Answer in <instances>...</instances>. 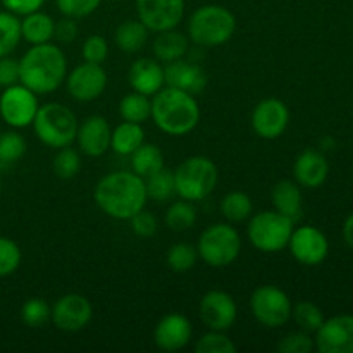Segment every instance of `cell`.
Here are the masks:
<instances>
[{
	"instance_id": "6da1fadb",
	"label": "cell",
	"mask_w": 353,
	"mask_h": 353,
	"mask_svg": "<svg viewBox=\"0 0 353 353\" xmlns=\"http://www.w3.org/2000/svg\"><path fill=\"white\" fill-rule=\"evenodd\" d=\"M97 207L117 221H130L147 203L145 179L137 172L116 171L103 176L93 190Z\"/></svg>"
},
{
	"instance_id": "7a4b0ae2",
	"label": "cell",
	"mask_w": 353,
	"mask_h": 353,
	"mask_svg": "<svg viewBox=\"0 0 353 353\" xmlns=\"http://www.w3.org/2000/svg\"><path fill=\"white\" fill-rule=\"evenodd\" d=\"M68 76L65 54L52 41L31 45L19 59V83L37 95H48L61 88Z\"/></svg>"
},
{
	"instance_id": "3957f363",
	"label": "cell",
	"mask_w": 353,
	"mask_h": 353,
	"mask_svg": "<svg viewBox=\"0 0 353 353\" xmlns=\"http://www.w3.org/2000/svg\"><path fill=\"white\" fill-rule=\"evenodd\" d=\"M150 119L169 137H186L199 126L200 105L195 95L164 86L152 97Z\"/></svg>"
},
{
	"instance_id": "277c9868",
	"label": "cell",
	"mask_w": 353,
	"mask_h": 353,
	"mask_svg": "<svg viewBox=\"0 0 353 353\" xmlns=\"http://www.w3.org/2000/svg\"><path fill=\"white\" fill-rule=\"evenodd\" d=\"M236 31V17L224 6L207 3L193 10L188 21V37L200 47H219Z\"/></svg>"
},
{
	"instance_id": "5b68a950",
	"label": "cell",
	"mask_w": 353,
	"mask_h": 353,
	"mask_svg": "<svg viewBox=\"0 0 353 353\" xmlns=\"http://www.w3.org/2000/svg\"><path fill=\"white\" fill-rule=\"evenodd\" d=\"M176 195L188 202H202L216 190L219 169L212 159L193 155L185 159L174 171Z\"/></svg>"
},
{
	"instance_id": "8992f818",
	"label": "cell",
	"mask_w": 353,
	"mask_h": 353,
	"mask_svg": "<svg viewBox=\"0 0 353 353\" xmlns=\"http://www.w3.org/2000/svg\"><path fill=\"white\" fill-rule=\"evenodd\" d=\"M31 126L41 143L59 150L74 143L79 123L69 107L59 102H48L38 107Z\"/></svg>"
},
{
	"instance_id": "52a82bcc",
	"label": "cell",
	"mask_w": 353,
	"mask_h": 353,
	"mask_svg": "<svg viewBox=\"0 0 353 353\" xmlns=\"http://www.w3.org/2000/svg\"><path fill=\"white\" fill-rule=\"evenodd\" d=\"M295 223L278 210H262L250 216L247 228V236L252 247L264 254H278L288 248L290 236Z\"/></svg>"
},
{
	"instance_id": "ba28073f",
	"label": "cell",
	"mask_w": 353,
	"mask_h": 353,
	"mask_svg": "<svg viewBox=\"0 0 353 353\" xmlns=\"http://www.w3.org/2000/svg\"><path fill=\"white\" fill-rule=\"evenodd\" d=\"M199 259L210 268H228L241 254V236L231 223H216L205 228L196 241Z\"/></svg>"
},
{
	"instance_id": "9c48e42d",
	"label": "cell",
	"mask_w": 353,
	"mask_h": 353,
	"mask_svg": "<svg viewBox=\"0 0 353 353\" xmlns=\"http://www.w3.org/2000/svg\"><path fill=\"white\" fill-rule=\"evenodd\" d=\"M293 303L288 293L276 285H262L250 296V310L254 319L269 330L283 327L292 319Z\"/></svg>"
},
{
	"instance_id": "30bf717a",
	"label": "cell",
	"mask_w": 353,
	"mask_h": 353,
	"mask_svg": "<svg viewBox=\"0 0 353 353\" xmlns=\"http://www.w3.org/2000/svg\"><path fill=\"white\" fill-rule=\"evenodd\" d=\"M38 95L21 83L3 88L0 95V116L10 128H28L38 112Z\"/></svg>"
},
{
	"instance_id": "8fae6325",
	"label": "cell",
	"mask_w": 353,
	"mask_h": 353,
	"mask_svg": "<svg viewBox=\"0 0 353 353\" xmlns=\"http://www.w3.org/2000/svg\"><path fill=\"white\" fill-rule=\"evenodd\" d=\"M288 250L299 264L312 268V265L323 264L327 259L330 240L319 228L303 224V226L293 228V233L288 241Z\"/></svg>"
},
{
	"instance_id": "7c38bea8",
	"label": "cell",
	"mask_w": 353,
	"mask_h": 353,
	"mask_svg": "<svg viewBox=\"0 0 353 353\" xmlns=\"http://www.w3.org/2000/svg\"><path fill=\"white\" fill-rule=\"evenodd\" d=\"M93 317V307L85 295L65 293L52 305L50 321L64 333H78L85 330Z\"/></svg>"
},
{
	"instance_id": "4fadbf2b",
	"label": "cell",
	"mask_w": 353,
	"mask_h": 353,
	"mask_svg": "<svg viewBox=\"0 0 353 353\" xmlns=\"http://www.w3.org/2000/svg\"><path fill=\"white\" fill-rule=\"evenodd\" d=\"M107 83H109V78L102 64H92V62H83L76 65L65 76V88L76 102L97 100L105 92Z\"/></svg>"
},
{
	"instance_id": "5bb4252c",
	"label": "cell",
	"mask_w": 353,
	"mask_h": 353,
	"mask_svg": "<svg viewBox=\"0 0 353 353\" xmlns=\"http://www.w3.org/2000/svg\"><path fill=\"white\" fill-rule=\"evenodd\" d=\"M252 130L264 140H276L283 137L290 124V109L283 100L269 97L261 100L252 110Z\"/></svg>"
},
{
	"instance_id": "9a60e30c",
	"label": "cell",
	"mask_w": 353,
	"mask_h": 353,
	"mask_svg": "<svg viewBox=\"0 0 353 353\" xmlns=\"http://www.w3.org/2000/svg\"><path fill=\"white\" fill-rule=\"evenodd\" d=\"M199 316L212 331H230L238 317V305L233 296L223 290H210L200 299Z\"/></svg>"
},
{
	"instance_id": "2e32d148",
	"label": "cell",
	"mask_w": 353,
	"mask_h": 353,
	"mask_svg": "<svg viewBox=\"0 0 353 353\" xmlns=\"http://www.w3.org/2000/svg\"><path fill=\"white\" fill-rule=\"evenodd\" d=\"M137 12L148 31L161 33L181 23L185 0H137Z\"/></svg>"
},
{
	"instance_id": "e0dca14e",
	"label": "cell",
	"mask_w": 353,
	"mask_h": 353,
	"mask_svg": "<svg viewBox=\"0 0 353 353\" xmlns=\"http://www.w3.org/2000/svg\"><path fill=\"white\" fill-rule=\"evenodd\" d=\"M321 353H353V316H340L324 319L314 338Z\"/></svg>"
},
{
	"instance_id": "ac0fdd59",
	"label": "cell",
	"mask_w": 353,
	"mask_h": 353,
	"mask_svg": "<svg viewBox=\"0 0 353 353\" xmlns=\"http://www.w3.org/2000/svg\"><path fill=\"white\" fill-rule=\"evenodd\" d=\"M193 334L192 323L179 312L162 317L154 330L155 347L162 352H179L190 343Z\"/></svg>"
},
{
	"instance_id": "d6986e66",
	"label": "cell",
	"mask_w": 353,
	"mask_h": 353,
	"mask_svg": "<svg viewBox=\"0 0 353 353\" xmlns=\"http://www.w3.org/2000/svg\"><path fill=\"white\" fill-rule=\"evenodd\" d=\"M110 137H112V128L105 117L93 114L79 124L74 141L78 143L79 150L88 157H102L110 148Z\"/></svg>"
},
{
	"instance_id": "ffe728a7",
	"label": "cell",
	"mask_w": 353,
	"mask_h": 353,
	"mask_svg": "<svg viewBox=\"0 0 353 353\" xmlns=\"http://www.w3.org/2000/svg\"><path fill=\"white\" fill-rule=\"evenodd\" d=\"M164 78L165 86L183 90V92L195 97L205 92L207 83H209L207 72L199 64L185 61V59H178V61H172L169 64H165Z\"/></svg>"
},
{
	"instance_id": "44dd1931",
	"label": "cell",
	"mask_w": 353,
	"mask_h": 353,
	"mask_svg": "<svg viewBox=\"0 0 353 353\" xmlns=\"http://www.w3.org/2000/svg\"><path fill=\"white\" fill-rule=\"evenodd\" d=\"M327 176H330V162L323 152L307 148L296 155L293 162V178L302 188H319L326 183Z\"/></svg>"
},
{
	"instance_id": "7402d4cb",
	"label": "cell",
	"mask_w": 353,
	"mask_h": 353,
	"mask_svg": "<svg viewBox=\"0 0 353 353\" xmlns=\"http://www.w3.org/2000/svg\"><path fill=\"white\" fill-rule=\"evenodd\" d=\"M128 81L133 92L154 97L159 90L165 86L164 65L157 59H137L128 71Z\"/></svg>"
},
{
	"instance_id": "603a6c76",
	"label": "cell",
	"mask_w": 353,
	"mask_h": 353,
	"mask_svg": "<svg viewBox=\"0 0 353 353\" xmlns=\"http://www.w3.org/2000/svg\"><path fill=\"white\" fill-rule=\"evenodd\" d=\"M271 202L274 210L299 223L303 214V195L300 185L292 179H281L271 190Z\"/></svg>"
},
{
	"instance_id": "cb8c5ba5",
	"label": "cell",
	"mask_w": 353,
	"mask_h": 353,
	"mask_svg": "<svg viewBox=\"0 0 353 353\" xmlns=\"http://www.w3.org/2000/svg\"><path fill=\"white\" fill-rule=\"evenodd\" d=\"M155 59L162 64H169L172 61L183 59L188 52V37L178 31L176 28L157 33L154 45H152Z\"/></svg>"
},
{
	"instance_id": "d4e9b609",
	"label": "cell",
	"mask_w": 353,
	"mask_h": 353,
	"mask_svg": "<svg viewBox=\"0 0 353 353\" xmlns=\"http://www.w3.org/2000/svg\"><path fill=\"white\" fill-rule=\"evenodd\" d=\"M21 21V37L30 45L48 43L54 40V28L55 21L48 14L37 10L28 16H23Z\"/></svg>"
},
{
	"instance_id": "484cf974",
	"label": "cell",
	"mask_w": 353,
	"mask_h": 353,
	"mask_svg": "<svg viewBox=\"0 0 353 353\" xmlns=\"http://www.w3.org/2000/svg\"><path fill=\"white\" fill-rule=\"evenodd\" d=\"M114 40L124 54H138L147 45L148 30L140 19H128L117 26Z\"/></svg>"
},
{
	"instance_id": "4316f807",
	"label": "cell",
	"mask_w": 353,
	"mask_h": 353,
	"mask_svg": "<svg viewBox=\"0 0 353 353\" xmlns=\"http://www.w3.org/2000/svg\"><path fill=\"white\" fill-rule=\"evenodd\" d=\"M145 141V131L141 124L123 121L112 130L110 137V148L117 155H131Z\"/></svg>"
},
{
	"instance_id": "83f0119b",
	"label": "cell",
	"mask_w": 353,
	"mask_h": 353,
	"mask_svg": "<svg viewBox=\"0 0 353 353\" xmlns=\"http://www.w3.org/2000/svg\"><path fill=\"white\" fill-rule=\"evenodd\" d=\"M131 168L141 178L154 174L159 169L164 168V154L155 143H141L131 154Z\"/></svg>"
},
{
	"instance_id": "f1b7e54d",
	"label": "cell",
	"mask_w": 353,
	"mask_h": 353,
	"mask_svg": "<svg viewBox=\"0 0 353 353\" xmlns=\"http://www.w3.org/2000/svg\"><path fill=\"white\" fill-rule=\"evenodd\" d=\"M145 179V190L147 196L157 203L171 202L176 195V183H174V171L171 169H159L154 174L147 176Z\"/></svg>"
},
{
	"instance_id": "f546056e",
	"label": "cell",
	"mask_w": 353,
	"mask_h": 353,
	"mask_svg": "<svg viewBox=\"0 0 353 353\" xmlns=\"http://www.w3.org/2000/svg\"><path fill=\"white\" fill-rule=\"evenodd\" d=\"M252 212H254L252 199L240 190L226 193L221 200V214L228 223H243V221L250 219Z\"/></svg>"
},
{
	"instance_id": "4dcf8cb0",
	"label": "cell",
	"mask_w": 353,
	"mask_h": 353,
	"mask_svg": "<svg viewBox=\"0 0 353 353\" xmlns=\"http://www.w3.org/2000/svg\"><path fill=\"white\" fill-rule=\"evenodd\" d=\"M119 114L123 121L137 124L147 123L152 116V99L138 92L128 93L121 99Z\"/></svg>"
},
{
	"instance_id": "1f68e13d",
	"label": "cell",
	"mask_w": 353,
	"mask_h": 353,
	"mask_svg": "<svg viewBox=\"0 0 353 353\" xmlns=\"http://www.w3.org/2000/svg\"><path fill=\"white\" fill-rule=\"evenodd\" d=\"M165 226L176 233H183V231L192 230L196 224V209L193 202L188 200H176L165 210Z\"/></svg>"
},
{
	"instance_id": "d6a6232c",
	"label": "cell",
	"mask_w": 353,
	"mask_h": 353,
	"mask_svg": "<svg viewBox=\"0 0 353 353\" xmlns=\"http://www.w3.org/2000/svg\"><path fill=\"white\" fill-rule=\"evenodd\" d=\"M21 40V21L16 14L0 10V57L12 54Z\"/></svg>"
},
{
	"instance_id": "836d02e7",
	"label": "cell",
	"mask_w": 353,
	"mask_h": 353,
	"mask_svg": "<svg viewBox=\"0 0 353 353\" xmlns=\"http://www.w3.org/2000/svg\"><path fill=\"white\" fill-rule=\"evenodd\" d=\"M196 261H199L196 247H192V245L185 243V241L172 245L168 250V255H165L168 268L172 272H176V274H185V272L192 271L195 268Z\"/></svg>"
},
{
	"instance_id": "e575fe53",
	"label": "cell",
	"mask_w": 353,
	"mask_h": 353,
	"mask_svg": "<svg viewBox=\"0 0 353 353\" xmlns=\"http://www.w3.org/2000/svg\"><path fill=\"white\" fill-rule=\"evenodd\" d=\"M292 319L295 321V324L302 331H307V333H316L326 317H324L321 307H317L314 302H307V300H303V302H299L293 305Z\"/></svg>"
},
{
	"instance_id": "d590c367",
	"label": "cell",
	"mask_w": 353,
	"mask_h": 353,
	"mask_svg": "<svg viewBox=\"0 0 353 353\" xmlns=\"http://www.w3.org/2000/svg\"><path fill=\"white\" fill-rule=\"evenodd\" d=\"M52 169H54L55 176L59 179H72L81 169V157H79L78 150L69 147L59 148L55 154L54 162H52Z\"/></svg>"
},
{
	"instance_id": "8d00e7d4",
	"label": "cell",
	"mask_w": 353,
	"mask_h": 353,
	"mask_svg": "<svg viewBox=\"0 0 353 353\" xmlns=\"http://www.w3.org/2000/svg\"><path fill=\"white\" fill-rule=\"evenodd\" d=\"M196 353H234L236 345L228 336L224 331L209 330L205 334L196 340L195 343Z\"/></svg>"
},
{
	"instance_id": "74e56055",
	"label": "cell",
	"mask_w": 353,
	"mask_h": 353,
	"mask_svg": "<svg viewBox=\"0 0 353 353\" xmlns=\"http://www.w3.org/2000/svg\"><path fill=\"white\" fill-rule=\"evenodd\" d=\"M52 307L43 299H30L21 307V321L28 327H43L50 321Z\"/></svg>"
},
{
	"instance_id": "f35d334b",
	"label": "cell",
	"mask_w": 353,
	"mask_h": 353,
	"mask_svg": "<svg viewBox=\"0 0 353 353\" xmlns=\"http://www.w3.org/2000/svg\"><path fill=\"white\" fill-rule=\"evenodd\" d=\"M26 154V140L17 131L0 133V161L6 164L19 161Z\"/></svg>"
},
{
	"instance_id": "ab89813d",
	"label": "cell",
	"mask_w": 353,
	"mask_h": 353,
	"mask_svg": "<svg viewBox=\"0 0 353 353\" xmlns=\"http://www.w3.org/2000/svg\"><path fill=\"white\" fill-rule=\"evenodd\" d=\"M23 254H21L19 245L14 240L6 236H0V278L14 274L19 269Z\"/></svg>"
},
{
	"instance_id": "60d3db41",
	"label": "cell",
	"mask_w": 353,
	"mask_h": 353,
	"mask_svg": "<svg viewBox=\"0 0 353 353\" xmlns=\"http://www.w3.org/2000/svg\"><path fill=\"white\" fill-rule=\"evenodd\" d=\"M314 348H316L314 338L302 330L288 333L278 343V350L281 353H310Z\"/></svg>"
},
{
	"instance_id": "b9f144b4",
	"label": "cell",
	"mask_w": 353,
	"mask_h": 353,
	"mask_svg": "<svg viewBox=\"0 0 353 353\" xmlns=\"http://www.w3.org/2000/svg\"><path fill=\"white\" fill-rule=\"evenodd\" d=\"M55 3H57V9L61 10L62 16L81 19V17L95 12L102 0H55Z\"/></svg>"
},
{
	"instance_id": "7bdbcfd3",
	"label": "cell",
	"mask_w": 353,
	"mask_h": 353,
	"mask_svg": "<svg viewBox=\"0 0 353 353\" xmlns=\"http://www.w3.org/2000/svg\"><path fill=\"white\" fill-rule=\"evenodd\" d=\"M81 55L85 62H92V64H103L109 57V45L107 40L100 34H92L85 40L81 48Z\"/></svg>"
},
{
	"instance_id": "ee69618b",
	"label": "cell",
	"mask_w": 353,
	"mask_h": 353,
	"mask_svg": "<svg viewBox=\"0 0 353 353\" xmlns=\"http://www.w3.org/2000/svg\"><path fill=\"white\" fill-rule=\"evenodd\" d=\"M131 230L140 238H152L159 230V221L154 212L141 209L130 219Z\"/></svg>"
},
{
	"instance_id": "f6af8a7d",
	"label": "cell",
	"mask_w": 353,
	"mask_h": 353,
	"mask_svg": "<svg viewBox=\"0 0 353 353\" xmlns=\"http://www.w3.org/2000/svg\"><path fill=\"white\" fill-rule=\"evenodd\" d=\"M78 23L74 17L64 16L61 21H55L54 28V38L61 43H72L78 38Z\"/></svg>"
},
{
	"instance_id": "bcb514c9",
	"label": "cell",
	"mask_w": 353,
	"mask_h": 353,
	"mask_svg": "<svg viewBox=\"0 0 353 353\" xmlns=\"http://www.w3.org/2000/svg\"><path fill=\"white\" fill-rule=\"evenodd\" d=\"M19 83V61L9 57H0V86L7 88Z\"/></svg>"
},
{
	"instance_id": "7dc6e473",
	"label": "cell",
	"mask_w": 353,
	"mask_h": 353,
	"mask_svg": "<svg viewBox=\"0 0 353 353\" xmlns=\"http://www.w3.org/2000/svg\"><path fill=\"white\" fill-rule=\"evenodd\" d=\"M45 0H2V6L6 10L16 14V16H28L31 12H37L43 7Z\"/></svg>"
},
{
	"instance_id": "c3c4849f",
	"label": "cell",
	"mask_w": 353,
	"mask_h": 353,
	"mask_svg": "<svg viewBox=\"0 0 353 353\" xmlns=\"http://www.w3.org/2000/svg\"><path fill=\"white\" fill-rule=\"evenodd\" d=\"M343 238H345V243L353 250V214L347 217L343 224Z\"/></svg>"
},
{
	"instance_id": "681fc988",
	"label": "cell",
	"mask_w": 353,
	"mask_h": 353,
	"mask_svg": "<svg viewBox=\"0 0 353 353\" xmlns=\"http://www.w3.org/2000/svg\"><path fill=\"white\" fill-rule=\"evenodd\" d=\"M0 192H2V179H0Z\"/></svg>"
}]
</instances>
